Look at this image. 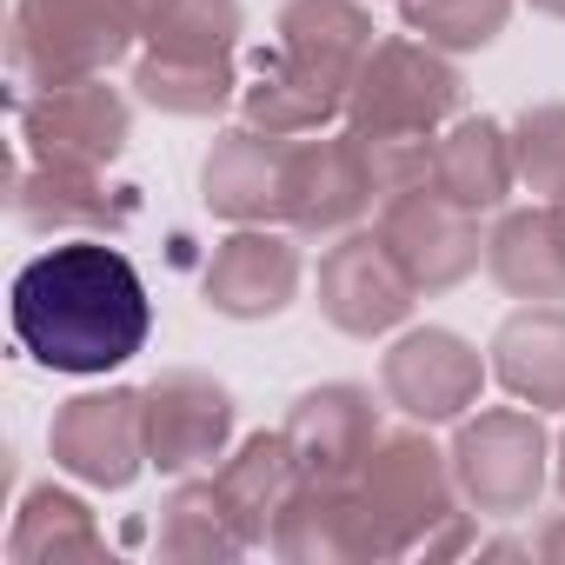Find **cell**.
Here are the masks:
<instances>
[{
  "label": "cell",
  "instance_id": "obj_1",
  "mask_svg": "<svg viewBox=\"0 0 565 565\" xmlns=\"http://www.w3.org/2000/svg\"><path fill=\"white\" fill-rule=\"evenodd\" d=\"M14 340L34 366L100 380L147 353L153 300L140 266L114 239H61L14 273Z\"/></svg>",
  "mask_w": 565,
  "mask_h": 565
},
{
  "label": "cell",
  "instance_id": "obj_2",
  "mask_svg": "<svg viewBox=\"0 0 565 565\" xmlns=\"http://www.w3.org/2000/svg\"><path fill=\"white\" fill-rule=\"evenodd\" d=\"M353 486H360V505H366L386 558H406V552H426V558L479 552L472 505H466V492L452 479V452L433 446L419 419L386 426Z\"/></svg>",
  "mask_w": 565,
  "mask_h": 565
},
{
  "label": "cell",
  "instance_id": "obj_3",
  "mask_svg": "<svg viewBox=\"0 0 565 565\" xmlns=\"http://www.w3.org/2000/svg\"><path fill=\"white\" fill-rule=\"evenodd\" d=\"M147 41L140 0H14L8 14V74L14 94L94 81Z\"/></svg>",
  "mask_w": 565,
  "mask_h": 565
},
{
  "label": "cell",
  "instance_id": "obj_4",
  "mask_svg": "<svg viewBox=\"0 0 565 565\" xmlns=\"http://www.w3.org/2000/svg\"><path fill=\"white\" fill-rule=\"evenodd\" d=\"M466 114V74L459 54H439L419 34L373 41L347 87V127L380 140H439Z\"/></svg>",
  "mask_w": 565,
  "mask_h": 565
},
{
  "label": "cell",
  "instance_id": "obj_5",
  "mask_svg": "<svg viewBox=\"0 0 565 565\" xmlns=\"http://www.w3.org/2000/svg\"><path fill=\"white\" fill-rule=\"evenodd\" d=\"M452 479L479 519H525L552 486V439L545 413L532 406H479L452 426Z\"/></svg>",
  "mask_w": 565,
  "mask_h": 565
},
{
  "label": "cell",
  "instance_id": "obj_6",
  "mask_svg": "<svg viewBox=\"0 0 565 565\" xmlns=\"http://www.w3.org/2000/svg\"><path fill=\"white\" fill-rule=\"evenodd\" d=\"M14 134L41 167H114L134 140V100L107 74L14 94Z\"/></svg>",
  "mask_w": 565,
  "mask_h": 565
},
{
  "label": "cell",
  "instance_id": "obj_7",
  "mask_svg": "<svg viewBox=\"0 0 565 565\" xmlns=\"http://www.w3.org/2000/svg\"><path fill=\"white\" fill-rule=\"evenodd\" d=\"M47 459L94 486V492H127L153 459H147V386H94L54 406L47 426Z\"/></svg>",
  "mask_w": 565,
  "mask_h": 565
},
{
  "label": "cell",
  "instance_id": "obj_8",
  "mask_svg": "<svg viewBox=\"0 0 565 565\" xmlns=\"http://www.w3.org/2000/svg\"><path fill=\"white\" fill-rule=\"evenodd\" d=\"M486 380H492L486 353L452 327H406L380 353V399L419 426H459L479 406Z\"/></svg>",
  "mask_w": 565,
  "mask_h": 565
},
{
  "label": "cell",
  "instance_id": "obj_9",
  "mask_svg": "<svg viewBox=\"0 0 565 565\" xmlns=\"http://www.w3.org/2000/svg\"><path fill=\"white\" fill-rule=\"evenodd\" d=\"M486 213L459 206L452 193L439 186H413V193H393L380 206V239L393 246V259L406 266L413 294L419 300H439L452 287H466V279L486 266Z\"/></svg>",
  "mask_w": 565,
  "mask_h": 565
},
{
  "label": "cell",
  "instance_id": "obj_10",
  "mask_svg": "<svg viewBox=\"0 0 565 565\" xmlns=\"http://www.w3.org/2000/svg\"><path fill=\"white\" fill-rule=\"evenodd\" d=\"M313 294H320V313L333 333L347 340H386L413 320L419 294H413V279L406 266L393 259V246L380 239V226H353L340 239H327L320 253V273H313Z\"/></svg>",
  "mask_w": 565,
  "mask_h": 565
},
{
  "label": "cell",
  "instance_id": "obj_11",
  "mask_svg": "<svg viewBox=\"0 0 565 565\" xmlns=\"http://www.w3.org/2000/svg\"><path fill=\"white\" fill-rule=\"evenodd\" d=\"M14 226L41 233V239H114L140 220V186L134 180H107V167H41L28 153H14V193H8Z\"/></svg>",
  "mask_w": 565,
  "mask_h": 565
},
{
  "label": "cell",
  "instance_id": "obj_12",
  "mask_svg": "<svg viewBox=\"0 0 565 565\" xmlns=\"http://www.w3.org/2000/svg\"><path fill=\"white\" fill-rule=\"evenodd\" d=\"M300 279H307V253L294 226H233L200 273V294L220 320L259 327L300 300Z\"/></svg>",
  "mask_w": 565,
  "mask_h": 565
},
{
  "label": "cell",
  "instance_id": "obj_13",
  "mask_svg": "<svg viewBox=\"0 0 565 565\" xmlns=\"http://www.w3.org/2000/svg\"><path fill=\"white\" fill-rule=\"evenodd\" d=\"M380 206L373 193V167L353 127H327L294 140V180H287V226L300 239H340L353 226H366V213Z\"/></svg>",
  "mask_w": 565,
  "mask_h": 565
},
{
  "label": "cell",
  "instance_id": "obj_14",
  "mask_svg": "<svg viewBox=\"0 0 565 565\" xmlns=\"http://www.w3.org/2000/svg\"><path fill=\"white\" fill-rule=\"evenodd\" d=\"M233 419H239V406L213 373L167 366L147 386V459H153V472H167V479L213 472V459H226V446H233Z\"/></svg>",
  "mask_w": 565,
  "mask_h": 565
},
{
  "label": "cell",
  "instance_id": "obj_15",
  "mask_svg": "<svg viewBox=\"0 0 565 565\" xmlns=\"http://www.w3.org/2000/svg\"><path fill=\"white\" fill-rule=\"evenodd\" d=\"M287 180H294V140L259 127H220L200 160V200L226 226H287Z\"/></svg>",
  "mask_w": 565,
  "mask_h": 565
},
{
  "label": "cell",
  "instance_id": "obj_16",
  "mask_svg": "<svg viewBox=\"0 0 565 565\" xmlns=\"http://www.w3.org/2000/svg\"><path fill=\"white\" fill-rule=\"evenodd\" d=\"M380 406H386V399H373V393L353 386V380L307 386V393L294 399V413H287V439H294L307 479H320V486H353L360 466H366V452H373L380 433H386V426H380Z\"/></svg>",
  "mask_w": 565,
  "mask_h": 565
},
{
  "label": "cell",
  "instance_id": "obj_17",
  "mask_svg": "<svg viewBox=\"0 0 565 565\" xmlns=\"http://www.w3.org/2000/svg\"><path fill=\"white\" fill-rule=\"evenodd\" d=\"M213 486H220V499H226V512H233L246 552H253V545L273 552L279 512H287L294 492L307 486V466H300L287 426H279V433H253V439H239V446L213 466Z\"/></svg>",
  "mask_w": 565,
  "mask_h": 565
},
{
  "label": "cell",
  "instance_id": "obj_18",
  "mask_svg": "<svg viewBox=\"0 0 565 565\" xmlns=\"http://www.w3.org/2000/svg\"><path fill=\"white\" fill-rule=\"evenodd\" d=\"M486 366L519 406L565 413V300H519L499 320Z\"/></svg>",
  "mask_w": 565,
  "mask_h": 565
},
{
  "label": "cell",
  "instance_id": "obj_19",
  "mask_svg": "<svg viewBox=\"0 0 565 565\" xmlns=\"http://www.w3.org/2000/svg\"><path fill=\"white\" fill-rule=\"evenodd\" d=\"M486 273L512 300H565V206H505L486 233Z\"/></svg>",
  "mask_w": 565,
  "mask_h": 565
},
{
  "label": "cell",
  "instance_id": "obj_20",
  "mask_svg": "<svg viewBox=\"0 0 565 565\" xmlns=\"http://www.w3.org/2000/svg\"><path fill=\"white\" fill-rule=\"evenodd\" d=\"M273 552L294 558V565H340V558H386L380 532L360 505V486H320L307 479L294 492V505L279 512Z\"/></svg>",
  "mask_w": 565,
  "mask_h": 565
},
{
  "label": "cell",
  "instance_id": "obj_21",
  "mask_svg": "<svg viewBox=\"0 0 565 565\" xmlns=\"http://www.w3.org/2000/svg\"><path fill=\"white\" fill-rule=\"evenodd\" d=\"M433 186L452 193L472 213H505V200L519 193L512 127L492 120V114H459L433 147Z\"/></svg>",
  "mask_w": 565,
  "mask_h": 565
},
{
  "label": "cell",
  "instance_id": "obj_22",
  "mask_svg": "<svg viewBox=\"0 0 565 565\" xmlns=\"http://www.w3.org/2000/svg\"><path fill=\"white\" fill-rule=\"evenodd\" d=\"M273 34H279V54L287 61H300L307 74H320V81H333L347 94L360 61L373 54L380 28L366 14V0H287Z\"/></svg>",
  "mask_w": 565,
  "mask_h": 565
},
{
  "label": "cell",
  "instance_id": "obj_23",
  "mask_svg": "<svg viewBox=\"0 0 565 565\" xmlns=\"http://www.w3.org/2000/svg\"><path fill=\"white\" fill-rule=\"evenodd\" d=\"M239 114H246V127H259V134L307 140V134H327L333 120H347V94L273 47V54L253 61V81L239 87Z\"/></svg>",
  "mask_w": 565,
  "mask_h": 565
},
{
  "label": "cell",
  "instance_id": "obj_24",
  "mask_svg": "<svg viewBox=\"0 0 565 565\" xmlns=\"http://www.w3.org/2000/svg\"><path fill=\"white\" fill-rule=\"evenodd\" d=\"M107 552V532L94 519V505L67 486H28L21 492V512H14V532H8V558L14 565H61V558H100Z\"/></svg>",
  "mask_w": 565,
  "mask_h": 565
},
{
  "label": "cell",
  "instance_id": "obj_25",
  "mask_svg": "<svg viewBox=\"0 0 565 565\" xmlns=\"http://www.w3.org/2000/svg\"><path fill=\"white\" fill-rule=\"evenodd\" d=\"M134 100L173 120H213L239 100V74L233 61H173V54H147L134 61Z\"/></svg>",
  "mask_w": 565,
  "mask_h": 565
},
{
  "label": "cell",
  "instance_id": "obj_26",
  "mask_svg": "<svg viewBox=\"0 0 565 565\" xmlns=\"http://www.w3.org/2000/svg\"><path fill=\"white\" fill-rule=\"evenodd\" d=\"M153 545H160V558H239V552H246V539H239V525H233V512H226L213 472H206V479L186 472V479L160 499Z\"/></svg>",
  "mask_w": 565,
  "mask_h": 565
},
{
  "label": "cell",
  "instance_id": "obj_27",
  "mask_svg": "<svg viewBox=\"0 0 565 565\" xmlns=\"http://www.w3.org/2000/svg\"><path fill=\"white\" fill-rule=\"evenodd\" d=\"M246 34L239 0H173V8L147 28V54L173 61H233Z\"/></svg>",
  "mask_w": 565,
  "mask_h": 565
},
{
  "label": "cell",
  "instance_id": "obj_28",
  "mask_svg": "<svg viewBox=\"0 0 565 565\" xmlns=\"http://www.w3.org/2000/svg\"><path fill=\"white\" fill-rule=\"evenodd\" d=\"M399 21L439 54H486L512 21V0H399Z\"/></svg>",
  "mask_w": 565,
  "mask_h": 565
},
{
  "label": "cell",
  "instance_id": "obj_29",
  "mask_svg": "<svg viewBox=\"0 0 565 565\" xmlns=\"http://www.w3.org/2000/svg\"><path fill=\"white\" fill-rule=\"evenodd\" d=\"M512 160H519V186L532 200L565 206V100H532L512 120Z\"/></svg>",
  "mask_w": 565,
  "mask_h": 565
},
{
  "label": "cell",
  "instance_id": "obj_30",
  "mask_svg": "<svg viewBox=\"0 0 565 565\" xmlns=\"http://www.w3.org/2000/svg\"><path fill=\"white\" fill-rule=\"evenodd\" d=\"M366 147V167H373V193L380 206L393 193H413V186H433V147L439 140H380V134H360Z\"/></svg>",
  "mask_w": 565,
  "mask_h": 565
},
{
  "label": "cell",
  "instance_id": "obj_31",
  "mask_svg": "<svg viewBox=\"0 0 565 565\" xmlns=\"http://www.w3.org/2000/svg\"><path fill=\"white\" fill-rule=\"evenodd\" d=\"M532 552H539V558H552V565H565V512H552V519L532 532Z\"/></svg>",
  "mask_w": 565,
  "mask_h": 565
},
{
  "label": "cell",
  "instance_id": "obj_32",
  "mask_svg": "<svg viewBox=\"0 0 565 565\" xmlns=\"http://www.w3.org/2000/svg\"><path fill=\"white\" fill-rule=\"evenodd\" d=\"M552 486H558V499H565V433L552 439Z\"/></svg>",
  "mask_w": 565,
  "mask_h": 565
},
{
  "label": "cell",
  "instance_id": "obj_33",
  "mask_svg": "<svg viewBox=\"0 0 565 565\" xmlns=\"http://www.w3.org/2000/svg\"><path fill=\"white\" fill-rule=\"evenodd\" d=\"M532 14H545V21H565V0H525Z\"/></svg>",
  "mask_w": 565,
  "mask_h": 565
}]
</instances>
